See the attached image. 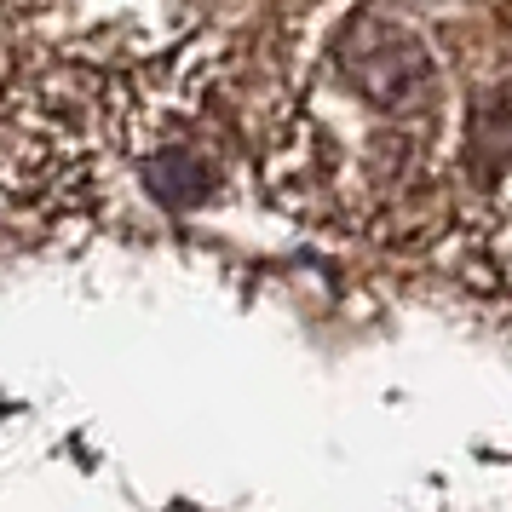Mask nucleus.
I'll use <instances>...</instances> for the list:
<instances>
[{
    "instance_id": "1",
    "label": "nucleus",
    "mask_w": 512,
    "mask_h": 512,
    "mask_svg": "<svg viewBox=\"0 0 512 512\" xmlns=\"http://www.w3.org/2000/svg\"><path fill=\"white\" fill-rule=\"evenodd\" d=\"M346 64H351V75L386 104V110H415V104H426V93H432V70H426L420 47L415 41H403V35L357 41Z\"/></svg>"
},
{
    "instance_id": "2",
    "label": "nucleus",
    "mask_w": 512,
    "mask_h": 512,
    "mask_svg": "<svg viewBox=\"0 0 512 512\" xmlns=\"http://www.w3.org/2000/svg\"><path fill=\"white\" fill-rule=\"evenodd\" d=\"M472 162L478 167H507L512 162V81L472 110Z\"/></svg>"
},
{
    "instance_id": "3",
    "label": "nucleus",
    "mask_w": 512,
    "mask_h": 512,
    "mask_svg": "<svg viewBox=\"0 0 512 512\" xmlns=\"http://www.w3.org/2000/svg\"><path fill=\"white\" fill-rule=\"evenodd\" d=\"M150 185H156L162 202L185 208V202H202V190H208V167L196 162V156H185V150H167L162 162H150Z\"/></svg>"
}]
</instances>
